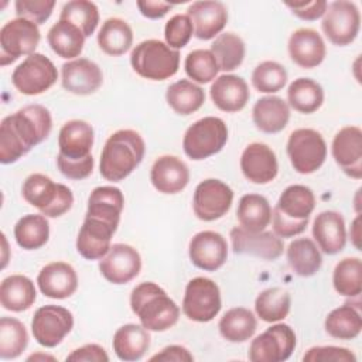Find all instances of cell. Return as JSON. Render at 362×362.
Listing matches in <instances>:
<instances>
[{"instance_id":"cell-1","label":"cell","mask_w":362,"mask_h":362,"mask_svg":"<svg viewBox=\"0 0 362 362\" xmlns=\"http://www.w3.org/2000/svg\"><path fill=\"white\" fill-rule=\"evenodd\" d=\"M52 117L42 105H27L0 123V161L11 164L48 139Z\"/></svg>"},{"instance_id":"cell-2","label":"cell","mask_w":362,"mask_h":362,"mask_svg":"<svg viewBox=\"0 0 362 362\" xmlns=\"http://www.w3.org/2000/svg\"><path fill=\"white\" fill-rule=\"evenodd\" d=\"M93 140V127L88 122L75 119L64 123L58 134L57 156V165L64 177L79 181L92 174Z\"/></svg>"},{"instance_id":"cell-3","label":"cell","mask_w":362,"mask_h":362,"mask_svg":"<svg viewBox=\"0 0 362 362\" xmlns=\"http://www.w3.org/2000/svg\"><path fill=\"white\" fill-rule=\"evenodd\" d=\"M144 153L146 143L140 133L132 129L115 132L109 136L100 153V175L112 182L124 180L143 161Z\"/></svg>"},{"instance_id":"cell-4","label":"cell","mask_w":362,"mask_h":362,"mask_svg":"<svg viewBox=\"0 0 362 362\" xmlns=\"http://www.w3.org/2000/svg\"><path fill=\"white\" fill-rule=\"evenodd\" d=\"M130 308L140 324L154 332L173 328L180 318V307L163 287L153 281L137 284L130 294Z\"/></svg>"},{"instance_id":"cell-5","label":"cell","mask_w":362,"mask_h":362,"mask_svg":"<svg viewBox=\"0 0 362 362\" xmlns=\"http://www.w3.org/2000/svg\"><path fill=\"white\" fill-rule=\"evenodd\" d=\"M314 208L315 195L311 188L301 184L288 185L272 211L273 232L279 238H293L303 233Z\"/></svg>"},{"instance_id":"cell-6","label":"cell","mask_w":362,"mask_h":362,"mask_svg":"<svg viewBox=\"0 0 362 362\" xmlns=\"http://www.w3.org/2000/svg\"><path fill=\"white\" fill-rule=\"evenodd\" d=\"M130 64L144 79L165 81L178 72L180 52L160 40H146L132 49Z\"/></svg>"},{"instance_id":"cell-7","label":"cell","mask_w":362,"mask_h":362,"mask_svg":"<svg viewBox=\"0 0 362 362\" xmlns=\"http://www.w3.org/2000/svg\"><path fill=\"white\" fill-rule=\"evenodd\" d=\"M21 194L25 202L47 218H58L66 214L74 204V194L66 185L54 182L40 173H34L24 180Z\"/></svg>"},{"instance_id":"cell-8","label":"cell","mask_w":362,"mask_h":362,"mask_svg":"<svg viewBox=\"0 0 362 362\" xmlns=\"http://www.w3.org/2000/svg\"><path fill=\"white\" fill-rule=\"evenodd\" d=\"M228 141L226 123L216 116H205L192 123L184 134V153L195 161L219 153Z\"/></svg>"},{"instance_id":"cell-9","label":"cell","mask_w":362,"mask_h":362,"mask_svg":"<svg viewBox=\"0 0 362 362\" xmlns=\"http://www.w3.org/2000/svg\"><path fill=\"white\" fill-rule=\"evenodd\" d=\"M287 156L297 173L313 174L325 163L327 143L314 129H297L288 136Z\"/></svg>"},{"instance_id":"cell-10","label":"cell","mask_w":362,"mask_h":362,"mask_svg":"<svg viewBox=\"0 0 362 362\" xmlns=\"http://www.w3.org/2000/svg\"><path fill=\"white\" fill-rule=\"evenodd\" d=\"M222 300L218 284L208 277H194L187 283L182 313L195 322H209L221 311Z\"/></svg>"},{"instance_id":"cell-11","label":"cell","mask_w":362,"mask_h":362,"mask_svg":"<svg viewBox=\"0 0 362 362\" xmlns=\"http://www.w3.org/2000/svg\"><path fill=\"white\" fill-rule=\"evenodd\" d=\"M41 40L37 24L25 18H13L0 30V65L6 66L20 57L35 52Z\"/></svg>"},{"instance_id":"cell-12","label":"cell","mask_w":362,"mask_h":362,"mask_svg":"<svg viewBox=\"0 0 362 362\" xmlns=\"http://www.w3.org/2000/svg\"><path fill=\"white\" fill-rule=\"evenodd\" d=\"M58 79V71L54 62L44 54L34 52L28 55L11 74L14 88L28 96L47 92Z\"/></svg>"},{"instance_id":"cell-13","label":"cell","mask_w":362,"mask_h":362,"mask_svg":"<svg viewBox=\"0 0 362 362\" xmlns=\"http://www.w3.org/2000/svg\"><path fill=\"white\" fill-rule=\"evenodd\" d=\"M321 28L329 42L338 47L349 45L358 37L361 28L359 8L354 1L337 0L328 4Z\"/></svg>"},{"instance_id":"cell-14","label":"cell","mask_w":362,"mask_h":362,"mask_svg":"<svg viewBox=\"0 0 362 362\" xmlns=\"http://www.w3.org/2000/svg\"><path fill=\"white\" fill-rule=\"evenodd\" d=\"M296 345L294 329L287 324L277 322L250 342L247 356L252 362H283L291 356Z\"/></svg>"},{"instance_id":"cell-15","label":"cell","mask_w":362,"mask_h":362,"mask_svg":"<svg viewBox=\"0 0 362 362\" xmlns=\"http://www.w3.org/2000/svg\"><path fill=\"white\" fill-rule=\"evenodd\" d=\"M74 328L72 313L61 305H42L35 310L31 331L34 339L45 348H55Z\"/></svg>"},{"instance_id":"cell-16","label":"cell","mask_w":362,"mask_h":362,"mask_svg":"<svg viewBox=\"0 0 362 362\" xmlns=\"http://www.w3.org/2000/svg\"><path fill=\"white\" fill-rule=\"evenodd\" d=\"M232 202V188L221 180L208 178L197 185L192 198V209L198 219L212 222L226 215Z\"/></svg>"},{"instance_id":"cell-17","label":"cell","mask_w":362,"mask_h":362,"mask_svg":"<svg viewBox=\"0 0 362 362\" xmlns=\"http://www.w3.org/2000/svg\"><path fill=\"white\" fill-rule=\"evenodd\" d=\"M100 274L113 284H126L141 270L140 253L130 245L115 243L99 262Z\"/></svg>"},{"instance_id":"cell-18","label":"cell","mask_w":362,"mask_h":362,"mask_svg":"<svg viewBox=\"0 0 362 362\" xmlns=\"http://www.w3.org/2000/svg\"><path fill=\"white\" fill-rule=\"evenodd\" d=\"M188 255L195 267L205 272H215L226 263V239L215 230L198 232L189 240Z\"/></svg>"},{"instance_id":"cell-19","label":"cell","mask_w":362,"mask_h":362,"mask_svg":"<svg viewBox=\"0 0 362 362\" xmlns=\"http://www.w3.org/2000/svg\"><path fill=\"white\" fill-rule=\"evenodd\" d=\"M230 242L235 253L249 255L264 260H276L281 256L284 249L281 238L274 232H250L242 226H235L230 230Z\"/></svg>"},{"instance_id":"cell-20","label":"cell","mask_w":362,"mask_h":362,"mask_svg":"<svg viewBox=\"0 0 362 362\" xmlns=\"http://www.w3.org/2000/svg\"><path fill=\"white\" fill-rule=\"evenodd\" d=\"M331 153L337 165L351 178H362V130L358 126L342 127L332 140Z\"/></svg>"},{"instance_id":"cell-21","label":"cell","mask_w":362,"mask_h":362,"mask_svg":"<svg viewBox=\"0 0 362 362\" xmlns=\"http://www.w3.org/2000/svg\"><path fill=\"white\" fill-rule=\"evenodd\" d=\"M61 83L65 90L74 95H92L102 86L103 74L96 62L76 58L61 66Z\"/></svg>"},{"instance_id":"cell-22","label":"cell","mask_w":362,"mask_h":362,"mask_svg":"<svg viewBox=\"0 0 362 362\" xmlns=\"http://www.w3.org/2000/svg\"><path fill=\"white\" fill-rule=\"evenodd\" d=\"M243 177L253 184H269L279 173L276 153L264 143H250L240 156Z\"/></svg>"},{"instance_id":"cell-23","label":"cell","mask_w":362,"mask_h":362,"mask_svg":"<svg viewBox=\"0 0 362 362\" xmlns=\"http://www.w3.org/2000/svg\"><path fill=\"white\" fill-rule=\"evenodd\" d=\"M116 230L117 228L102 219L85 216L76 238L78 253L86 260H100L109 252Z\"/></svg>"},{"instance_id":"cell-24","label":"cell","mask_w":362,"mask_h":362,"mask_svg":"<svg viewBox=\"0 0 362 362\" xmlns=\"http://www.w3.org/2000/svg\"><path fill=\"white\" fill-rule=\"evenodd\" d=\"M37 284L45 297L64 300L76 291L78 276L69 263L52 262L40 270L37 276Z\"/></svg>"},{"instance_id":"cell-25","label":"cell","mask_w":362,"mask_h":362,"mask_svg":"<svg viewBox=\"0 0 362 362\" xmlns=\"http://www.w3.org/2000/svg\"><path fill=\"white\" fill-rule=\"evenodd\" d=\"M198 40L216 38L228 23V10L221 1H195L187 10Z\"/></svg>"},{"instance_id":"cell-26","label":"cell","mask_w":362,"mask_h":362,"mask_svg":"<svg viewBox=\"0 0 362 362\" xmlns=\"http://www.w3.org/2000/svg\"><path fill=\"white\" fill-rule=\"evenodd\" d=\"M150 181L161 194H178L189 182L188 165L177 156H161L151 165Z\"/></svg>"},{"instance_id":"cell-27","label":"cell","mask_w":362,"mask_h":362,"mask_svg":"<svg viewBox=\"0 0 362 362\" xmlns=\"http://www.w3.org/2000/svg\"><path fill=\"white\" fill-rule=\"evenodd\" d=\"M287 48L291 61L304 69L318 66L327 55L322 37L313 28L296 30L288 38Z\"/></svg>"},{"instance_id":"cell-28","label":"cell","mask_w":362,"mask_h":362,"mask_svg":"<svg viewBox=\"0 0 362 362\" xmlns=\"http://www.w3.org/2000/svg\"><path fill=\"white\" fill-rule=\"evenodd\" d=\"M313 238L325 255H337L346 245V228L344 216L337 211H322L313 222Z\"/></svg>"},{"instance_id":"cell-29","label":"cell","mask_w":362,"mask_h":362,"mask_svg":"<svg viewBox=\"0 0 362 362\" xmlns=\"http://www.w3.org/2000/svg\"><path fill=\"white\" fill-rule=\"evenodd\" d=\"M214 105L226 113L242 110L250 98L249 86L242 76L225 74L218 76L209 89Z\"/></svg>"},{"instance_id":"cell-30","label":"cell","mask_w":362,"mask_h":362,"mask_svg":"<svg viewBox=\"0 0 362 362\" xmlns=\"http://www.w3.org/2000/svg\"><path fill=\"white\" fill-rule=\"evenodd\" d=\"M124 206L123 192L113 185L96 187L89 198L85 216H92L102 219L112 226L117 228L120 222V215Z\"/></svg>"},{"instance_id":"cell-31","label":"cell","mask_w":362,"mask_h":362,"mask_svg":"<svg viewBox=\"0 0 362 362\" xmlns=\"http://www.w3.org/2000/svg\"><path fill=\"white\" fill-rule=\"evenodd\" d=\"M252 119L255 126L267 134L281 132L290 120V107L279 96H263L253 105Z\"/></svg>"},{"instance_id":"cell-32","label":"cell","mask_w":362,"mask_h":362,"mask_svg":"<svg viewBox=\"0 0 362 362\" xmlns=\"http://www.w3.org/2000/svg\"><path fill=\"white\" fill-rule=\"evenodd\" d=\"M150 334L141 324H124L113 335V351L120 361H140L150 348Z\"/></svg>"},{"instance_id":"cell-33","label":"cell","mask_w":362,"mask_h":362,"mask_svg":"<svg viewBox=\"0 0 362 362\" xmlns=\"http://www.w3.org/2000/svg\"><path fill=\"white\" fill-rule=\"evenodd\" d=\"M37 298L35 286L23 274H11L0 284V304L4 310L21 313L28 310Z\"/></svg>"},{"instance_id":"cell-34","label":"cell","mask_w":362,"mask_h":362,"mask_svg":"<svg viewBox=\"0 0 362 362\" xmlns=\"http://www.w3.org/2000/svg\"><path fill=\"white\" fill-rule=\"evenodd\" d=\"M47 41L51 49L61 58L76 59L85 45V35L69 21L58 20L48 31Z\"/></svg>"},{"instance_id":"cell-35","label":"cell","mask_w":362,"mask_h":362,"mask_svg":"<svg viewBox=\"0 0 362 362\" xmlns=\"http://www.w3.org/2000/svg\"><path fill=\"white\" fill-rule=\"evenodd\" d=\"M287 262L297 276L311 277L321 269L322 256L313 239L298 238L287 247Z\"/></svg>"},{"instance_id":"cell-36","label":"cell","mask_w":362,"mask_h":362,"mask_svg":"<svg viewBox=\"0 0 362 362\" xmlns=\"http://www.w3.org/2000/svg\"><path fill=\"white\" fill-rule=\"evenodd\" d=\"M132 44L133 31L127 21L119 17L105 20L98 33V45L105 54L110 57H120L132 48Z\"/></svg>"},{"instance_id":"cell-37","label":"cell","mask_w":362,"mask_h":362,"mask_svg":"<svg viewBox=\"0 0 362 362\" xmlns=\"http://www.w3.org/2000/svg\"><path fill=\"white\" fill-rule=\"evenodd\" d=\"M324 328L327 334L337 339L349 341L356 338L362 331V317L359 305L345 303L338 308H334L325 318Z\"/></svg>"},{"instance_id":"cell-38","label":"cell","mask_w":362,"mask_h":362,"mask_svg":"<svg viewBox=\"0 0 362 362\" xmlns=\"http://www.w3.org/2000/svg\"><path fill=\"white\" fill-rule=\"evenodd\" d=\"M236 218L243 229L260 232L272 222V206L263 195L246 194L239 199Z\"/></svg>"},{"instance_id":"cell-39","label":"cell","mask_w":362,"mask_h":362,"mask_svg":"<svg viewBox=\"0 0 362 362\" xmlns=\"http://www.w3.org/2000/svg\"><path fill=\"white\" fill-rule=\"evenodd\" d=\"M219 334L229 342L238 344L250 339L257 328L255 314L245 307L228 310L219 320Z\"/></svg>"},{"instance_id":"cell-40","label":"cell","mask_w":362,"mask_h":362,"mask_svg":"<svg viewBox=\"0 0 362 362\" xmlns=\"http://www.w3.org/2000/svg\"><path fill=\"white\" fill-rule=\"evenodd\" d=\"M287 100L296 112L310 115L322 106L324 89L311 78H297L288 85Z\"/></svg>"},{"instance_id":"cell-41","label":"cell","mask_w":362,"mask_h":362,"mask_svg":"<svg viewBox=\"0 0 362 362\" xmlns=\"http://www.w3.org/2000/svg\"><path fill=\"white\" fill-rule=\"evenodd\" d=\"M165 100L177 115L188 116L201 109L205 102V92L197 83L181 79L167 88Z\"/></svg>"},{"instance_id":"cell-42","label":"cell","mask_w":362,"mask_h":362,"mask_svg":"<svg viewBox=\"0 0 362 362\" xmlns=\"http://www.w3.org/2000/svg\"><path fill=\"white\" fill-rule=\"evenodd\" d=\"M14 239L24 250H37L49 239V223L42 214H27L14 226Z\"/></svg>"},{"instance_id":"cell-43","label":"cell","mask_w":362,"mask_h":362,"mask_svg":"<svg viewBox=\"0 0 362 362\" xmlns=\"http://www.w3.org/2000/svg\"><path fill=\"white\" fill-rule=\"evenodd\" d=\"M291 307L290 293L281 287L263 290L255 300V311L264 322H279L284 320Z\"/></svg>"},{"instance_id":"cell-44","label":"cell","mask_w":362,"mask_h":362,"mask_svg":"<svg viewBox=\"0 0 362 362\" xmlns=\"http://www.w3.org/2000/svg\"><path fill=\"white\" fill-rule=\"evenodd\" d=\"M211 52L219 65V71L230 72L242 65L246 48L243 40L238 34L221 33L211 44Z\"/></svg>"},{"instance_id":"cell-45","label":"cell","mask_w":362,"mask_h":362,"mask_svg":"<svg viewBox=\"0 0 362 362\" xmlns=\"http://www.w3.org/2000/svg\"><path fill=\"white\" fill-rule=\"evenodd\" d=\"M332 284L338 294L358 298L362 291V262L359 257L339 260L332 273Z\"/></svg>"},{"instance_id":"cell-46","label":"cell","mask_w":362,"mask_h":362,"mask_svg":"<svg viewBox=\"0 0 362 362\" xmlns=\"http://www.w3.org/2000/svg\"><path fill=\"white\" fill-rule=\"evenodd\" d=\"M28 345V334L24 324L13 317L0 320V358L16 359Z\"/></svg>"},{"instance_id":"cell-47","label":"cell","mask_w":362,"mask_h":362,"mask_svg":"<svg viewBox=\"0 0 362 362\" xmlns=\"http://www.w3.org/2000/svg\"><path fill=\"white\" fill-rule=\"evenodd\" d=\"M59 20H65L76 25L85 38L90 37L99 24V10L93 1L72 0L64 4Z\"/></svg>"},{"instance_id":"cell-48","label":"cell","mask_w":362,"mask_h":362,"mask_svg":"<svg viewBox=\"0 0 362 362\" xmlns=\"http://www.w3.org/2000/svg\"><path fill=\"white\" fill-rule=\"evenodd\" d=\"M185 74L197 83H209L215 81L219 65L211 49H194L185 57Z\"/></svg>"},{"instance_id":"cell-49","label":"cell","mask_w":362,"mask_h":362,"mask_svg":"<svg viewBox=\"0 0 362 362\" xmlns=\"http://www.w3.org/2000/svg\"><path fill=\"white\" fill-rule=\"evenodd\" d=\"M287 83L286 68L276 61H263L252 72V85L262 93H276Z\"/></svg>"},{"instance_id":"cell-50","label":"cell","mask_w":362,"mask_h":362,"mask_svg":"<svg viewBox=\"0 0 362 362\" xmlns=\"http://www.w3.org/2000/svg\"><path fill=\"white\" fill-rule=\"evenodd\" d=\"M194 34V25L188 14H175L173 16L164 27L165 44L173 49L184 48Z\"/></svg>"},{"instance_id":"cell-51","label":"cell","mask_w":362,"mask_h":362,"mask_svg":"<svg viewBox=\"0 0 362 362\" xmlns=\"http://www.w3.org/2000/svg\"><path fill=\"white\" fill-rule=\"evenodd\" d=\"M16 14L37 25L44 24L52 14L55 7L54 0H17L14 3Z\"/></svg>"},{"instance_id":"cell-52","label":"cell","mask_w":362,"mask_h":362,"mask_svg":"<svg viewBox=\"0 0 362 362\" xmlns=\"http://www.w3.org/2000/svg\"><path fill=\"white\" fill-rule=\"evenodd\" d=\"M304 362H356V355L344 346H313L303 355Z\"/></svg>"},{"instance_id":"cell-53","label":"cell","mask_w":362,"mask_h":362,"mask_svg":"<svg viewBox=\"0 0 362 362\" xmlns=\"http://www.w3.org/2000/svg\"><path fill=\"white\" fill-rule=\"evenodd\" d=\"M286 6L291 10V13L294 16H297L298 18L301 20H305V21H314L320 17L324 16L327 7H328V3L325 0H313V1H294V3H290L287 1Z\"/></svg>"},{"instance_id":"cell-54","label":"cell","mask_w":362,"mask_h":362,"mask_svg":"<svg viewBox=\"0 0 362 362\" xmlns=\"http://www.w3.org/2000/svg\"><path fill=\"white\" fill-rule=\"evenodd\" d=\"M69 362H109V355L105 348L98 344H86L74 349L68 356Z\"/></svg>"},{"instance_id":"cell-55","label":"cell","mask_w":362,"mask_h":362,"mask_svg":"<svg viewBox=\"0 0 362 362\" xmlns=\"http://www.w3.org/2000/svg\"><path fill=\"white\" fill-rule=\"evenodd\" d=\"M150 361H165V362H192V354L181 345H168L158 354L150 356Z\"/></svg>"},{"instance_id":"cell-56","label":"cell","mask_w":362,"mask_h":362,"mask_svg":"<svg viewBox=\"0 0 362 362\" xmlns=\"http://www.w3.org/2000/svg\"><path fill=\"white\" fill-rule=\"evenodd\" d=\"M137 8L141 13V16L150 18V20H157L163 18L173 7V3H165V1H153V0H139Z\"/></svg>"},{"instance_id":"cell-57","label":"cell","mask_w":362,"mask_h":362,"mask_svg":"<svg viewBox=\"0 0 362 362\" xmlns=\"http://www.w3.org/2000/svg\"><path fill=\"white\" fill-rule=\"evenodd\" d=\"M349 238H351V242L352 245L361 250V215L358 214L356 218L352 221V225H351V230H349Z\"/></svg>"},{"instance_id":"cell-58","label":"cell","mask_w":362,"mask_h":362,"mask_svg":"<svg viewBox=\"0 0 362 362\" xmlns=\"http://www.w3.org/2000/svg\"><path fill=\"white\" fill-rule=\"evenodd\" d=\"M38 359L55 361V358H54V356H51V355H44V354H35V355H31V356H28V358H27V361H38Z\"/></svg>"}]
</instances>
